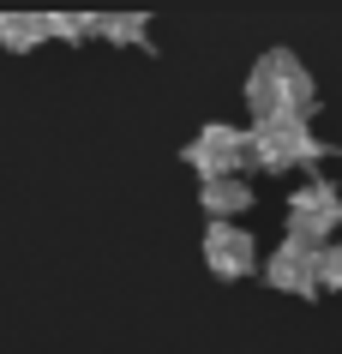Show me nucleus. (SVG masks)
<instances>
[{
    "label": "nucleus",
    "instance_id": "39448f33",
    "mask_svg": "<svg viewBox=\"0 0 342 354\" xmlns=\"http://www.w3.org/2000/svg\"><path fill=\"white\" fill-rule=\"evenodd\" d=\"M265 277H270V288H283V295H319V288H324V282H319V246L283 241L265 259Z\"/></svg>",
    "mask_w": 342,
    "mask_h": 354
},
{
    "label": "nucleus",
    "instance_id": "f03ea898",
    "mask_svg": "<svg viewBox=\"0 0 342 354\" xmlns=\"http://www.w3.org/2000/svg\"><path fill=\"white\" fill-rule=\"evenodd\" d=\"M247 138H252V162L265 168V174H288L294 162H312L324 150L319 138L306 132V120H258Z\"/></svg>",
    "mask_w": 342,
    "mask_h": 354
},
{
    "label": "nucleus",
    "instance_id": "6e6552de",
    "mask_svg": "<svg viewBox=\"0 0 342 354\" xmlns=\"http://www.w3.org/2000/svg\"><path fill=\"white\" fill-rule=\"evenodd\" d=\"M48 37V19H37V12H0V42L6 48H37V42Z\"/></svg>",
    "mask_w": 342,
    "mask_h": 354
},
{
    "label": "nucleus",
    "instance_id": "20e7f679",
    "mask_svg": "<svg viewBox=\"0 0 342 354\" xmlns=\"http://www.w3.org/2000/svg\"><path fill=\"white\" fill-rule=\"evenodd\" d=\"M336 223H342V192L330 187V180H312V187H301L288 198V241L324 246L336 234Z\"/></svg>",
    "mask_w": 342,
    "mask_h": 354
},
{
    "label": "nucleus",
    "instance_id": "9b49d317",
    "mask_svg": "<svg viewBox=\"0 0 342 354\" xmlns=\"http://www.w3.org/2000/svg\"><path fill=\"white\" fill-rule=\"evenodd\" d=\"M96 19H78V12H48V37H91Z\"/></svg>",
    "mask_w": 342,
    "mask_h": 354
},
{
    "label": "nucleus",
    "instance_id": "9d476101",
    "mask_svg": "<svg viewBox=\"0 0 342 354\" xmlns=\"http://www.w3.org/2000/svg\"><path fill=\"white\" fill-rule=\"evenodd\" d=\"M319 282L324 288H342V241L319 246Z\"/></svg>",
    "mask_w": 342,
    "mask_h": 354
},
{
    "label": "nucleus",
    "instance_id": "f257e3e1",
    "mask_svg": "<svg viewBox=\"0 0 342 354\" xmlns=\"http://www.w3.org/2000/svg\"><path fill=\"white\" fill-rule=\"evenodd\" d=\"M247 102L258 120H306L319 96H312V73L301 60L288 48H270V55H258V66L247 78Z\"/></svg>",
    "mask_w": 342,
    "mask_h": 354
},
{
    "label": "nucleus",
    "instance_id": "0eeeda50",
    "mask_svg": "<svg viewBox=\"0 0 342 354\" xmlns=\"http://www.w3.org/2000/svg\"><path fill=\"white\" fill-rule=\"evenodd\" d=\"M198 198H205V210L216 216V223H234V216L252 205V187L240 180V174H228V180H205V192H198Z\"/></svg>",
    "mask_w": 342,
    "mask_h": 354
},
{
    "label": "nucleus",
    "instance_id": "7ed1b4c3",
    "mask_svg": "<svg viewBox=\"0 0 342 354\" xmlns=\"http://www.w3.org/2000/svg\"><path fill=\"white\" fill-rule=\"evenodd\" d=\"M187 162L205 174V180H228V174H240L252 162V138L240 127H228V120H210L198 138L187 145Z\"/></svg>",
    "mask_w": 342,
    "mask_h": 354
},
{
    "label": "nucleus",
    "instance_id": "423d86ee",
    "mask_svg": "<svg viewBox=\"0 0 342 354\" xmlns=\"http://www.w3.org/2000/svg\"><path fill=\"white\" fill-rule=\"evenodd\" d=\"M205 264L216 270V277H252V264H258V246H252V234L240 223H210L205 228Z\"/></svg>",
    "mask_w": 342,
    "mask_h": 354
},
{
    "label": "nucleus",
    "instance_id": "1a4fd4ad",
    "mask_svg": "<svg viewBox=\"0 0 342 354\" xmlns=\"http://www.w3.org/2000/svg\"><path fill=\"white\" fill-rule=\"evenodd\" d=\"M96 30L114 37V42H138L144 37V19H138V12H114V19H96Z\"/></svg>",
    "mask_w": 342,
    "mask_h": 354
}]
</instances>
